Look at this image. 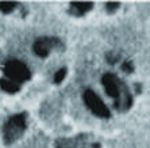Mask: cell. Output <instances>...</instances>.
<instances>
[{
	"instance_id": "11",
	"label": "cell",
	"mask_w": 150,
	"mask_h": 148,
	"mask_svg": "<svg viewBox=\"0 0 150 148\" xmlns=\"http://www.w3.org/2000/svg\"><path fill=\"white\" fill-rule=\"evenodd\" d=\"M107 7H108V10L114 11L115 8H118V7H119V3H108V4H107Z\"/></svg>"
},
{
	"instance_id": "7",
	"label": "cell",
	"mask_w": 150,
	"mask_h": 148,
	"mask_svg": "<svg viewBox=\"0 0 150 148\" xmlns=\"http://www.w3.org/2000/svg\"><path fill=\"white\" fill-rule=\"evenodd\" d=\"M0 86H1V88H3L4 91H7V92H16L19 90V84L10 80V79H3V80L0 82Z\"/></svg>"
},
{
	"instance_id": "9",
	"label": "cell",
	"mask_w": 150,
	"mask_h": 148,
	"mask_svg": "<svg viewBox=\"0 0 150 148\" xmlns=\"http://www.w3.org/2000/svg\"><path fill=\"white\" fill-rule=\"evenodd\" d=\"M65 75H67V69H65V68L59 69L58 72L56 74V76H54V82H56V83H61V82H62V79L65 78Z\"/></svg>"
},
{
	"instance_id": "5",
	"label": "cell",
	"mask_w": 150,
	"mask_h": 148,
	"mask_svg": "<svg viewBox=\"0 0 150 148\" xmlns=\"http://www.w3.org/2000/svg\"><path fill=\"white\" fill-rule=\"evenodd\" d=\"M58 44V39L56 38H39L34 44V52L41 57H45L49 54V52Z\"/></svg>"
},
{
	"instance_id": "10",
	"label": "cell",
	"mask_w": 150,
	"mask_h": 148,
	"mask_svg": "<svg viewBox=\"0 0 150 148\" xmlns=\"http://www.w3.org/2000/svg\"><path fill=\"white\" fill-rule=\"evenodd\" d=\"M122 69L125 71V72H127V74H130V72L133 71V67H131V64H130V63H125L122 65Z\"/></svg>"
},
{
	"instance_id": "2",
	"label": "cell",
	"mask_w": 150,
	"mask_h": 148,
	"mask_svg": "<svg viewBox=\"0 0 150 148\" xmlns=\"http://www.w3.org/2000/svg\"><path fill=\"white\" fill-rule=\"evenodd\" d=\"M25 128H26V118L23 114H18V116L11 117L10 121L4 127V131H3L4 140L7 143L16 140L25 132Z\"/></svg>"
},
{
	"instance_id": "1",
	"label": "cell",
	"mask_w": 150,
	"mask_h": 148,
	"mask_svg": "<svg viewBox=\"0 0 150 148\" xmlns=\"http://www.w3.org/2000/svg\"><path fill=\"white\" fill-rule=\"evenodd\" d=\"M103 84L105 87V91L108 94L110 97L112 98H115L116 101V106L120 107V106H125V102L127 105H131V97L129 94H125L123 92V88H122V84H120V82L119 79L116 78L115 75H105L104 78H103Z\"/></svg>"
},
{
	"instance_id": "6",
	"label": "cell",
	"mask_w": 150,
	"mask_h": 148,
	"mask_svg": "<svg viewBox=\"0 0 150 148\" xmlns=\"http://www.w3.org/2000/svg\"><path fill=\"white\" fill-rule=\"evenodd\" d=\"M92 7V3H87V1H77V3H72V10L74 14L83 15L87 11H89Z\"/></svg>"
},
{
	"instance_id": "4",
	"label": "cell",
	"mask_w": 150,
	"mask_h": 148,
	"mask_svg": "<svg viewBox=\"0 0 150 148\" xmlns=\"http://www.w3.org/2000/svg\"><path fill=\"white\" fill-rule=\"evenodd\" d=\"M84 101L96 116L103 117V118H108L110 117V110L107 109V106L103 103V101L93 91L88 90V91L84 92Z\"/></svg>"
},
{
	"instance_id": "8",
	"label": "cell",
	"mask_w": 150,
	"mask_h": 148,
	"mask_svg": "<svg viewBox=\"0 0 150 148\" xmlns=\"http://www.w3.org/2000/svg\"><path fill=\"white\" fill-rule=\"evenodd\" d=\"M14 7H15V3H12V1H3V3H0V10L3 12H11L14 10Z\"/></svg>"
},
{
	"instance_id": "3",
	"label": "cell",
	"mask_w": 150,
	"mask_h": 148,
	"mask_svg": "<svg viewBox=\"0 0 150 148\" xmlns=\"http://www.w3.org/2000/svg\"><path fill=\"white\" fill-rule=\"evenodd\" d=\"M4 72L8 76V79L12 82H25L30 79V71L23 63L16 60L8 61L4 67Z\"/></svg>"
}]
</instances>
